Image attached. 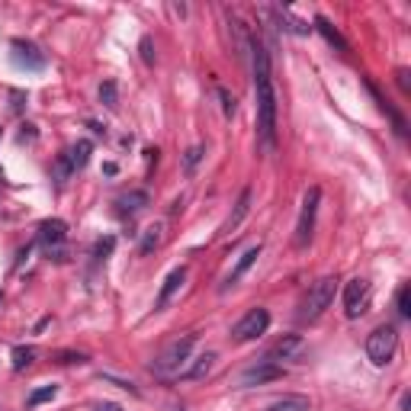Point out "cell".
Instances as JSON below:
<instances>
[{"mask_svg":"<svg viewBox=\"0 0 411 411\" xmlns=\"http://www.w3.org/2000/svg\"><path fill=\"white\" fill-rule=\"evenodd\" d=\"M251 61H254V97H257V138L264 152L277 148V90L270 77V58L267 49L254 39L251 42Z\"/></svg>","mask_w":411,"mask_h":411,"instance_id":"6da1fadb","label":"cell"},{"mask_svg":"<svg viewBox=\"0 0 411 411\" xmlns=\"http://www.w3.org/2000/svg\"><path fill=\"white\" fill-rule=\"evenodd\" d=\"M196 347V335H180L174 337L164 350L158 353L152 360V369L158 373V376H174V373H180V366H184L186 360H190V353H193Z\"/></svg>","mask_w":411,"mask_h":411,"instance_id":"7a4b0ae2","label":"cell"},{"mask_svg":"<svg viewBox=\"0 0 411 411\" xmlns=\"http://www.w3.org/2000/svg\"><path fill=\"white\" fill-rule=\"evenodd\" d=\"M335 293H337V277H321L319 283L309 289V296L303 299L299 321H319L328 305L335 303Z\"/></svg>","mask_w":411,"mask_h":411,"instance_id":"3957f363","label":"cell"},{"mask_svg":"<svg viewBox=\"0 0 411 411\" xmlns=\"http://www.w3.org/2000/svg\"><path fill=\"white\" fill-rule=\"evenodd\" d=\"M395 350H398V331H395L392 325H379L376 331L366 337V357L376 363V366L392 363Z\"/></svg>","mask_w":411,"mask_h":411,"instance_id":"277c9868","label":"cell"},{"mask_svg":"<svg viewBox=\"0 0 411 411\" xmlns=\"http://www.w3.org/2000/svg\"><path fill=\"white\" fill-rule=\"evenodd\" d=\"M319 202H321V190L312 186L303 200V212H299V222H296V248H305L315 235V216H319Z\"/></svg>","mask_w":411,"mask_h":411,"instance_id":"5b68a950","label":"cell"},{"mask_svg":"<svg viewBox=\"0 0 411 411\" xmlns=\"http://www.w3.org/2000/svg\"><path fill=\"white\" fill-rule=\"evenodd\" d=\"M267 328H270V312L257 305V309H251L235 328H232V337H235L238 344H248V341H257Z\"/></svg>","mask_w":411,"mask_h":411,"instance_id":"8992f818","label":"cell"},{"mask_svg":"<svg viewBox=\"0 0 411 411\" xmlns=\"http://www.w3.org/2000/svg\"><path fill=\"white\" fill-rule=\"evenodd\" d=\"M369 299H373V289H369L366 280H350V283L344 286V312L347 319H360V315H366L369 309Z\"/></svg>","mask_w":411,"mask_h":411,"instance_id":"52a82bcc","label":"cell"},{"mask_svg":"<svg viewBox=\"0 0 411 411\" xmlns=\"http://www.w3.org/2000/svg\"><path fill=\"white\" fill-rule=\"evenodd\" d=\"M273 379H283V366L264 357V360H257L241 373V386H264V382H273Z\"/></svg>","mask_w":411,"mask_h":411,"instance_id":"ba28073f","label":"cell"},{"mask_svg":"<svg viewBox=\"0 0 411 411\" xmlns=\"http://www.w3.org/2000/svg\"><path fill=\"white\" fill-rule=\"evenodd\" d=\"M10 49H13V61H17L19 67H29V71H42V67H45V55L35 49L33 42H23V39H17V42L10 45Z\"/></svg>","mask_w":411,"mask_h":411,"instance_id":"9c48e42d","label":"cell"},{"mask_svg":"<svg viewBox=\"0 0 411 411\" xmlns=\"http://www.w3.org/2000/svg\"><path fill=\"white\" fill-rule=\"evenodd\" d=\"M260 251H264V244L257 241V244H251V248H248V251H244L241 257H238V264L232 267V273L225 277V283H222V293H225V289H232V286H238V280H241L244 273H248V270H251L254 264H257Z\"/></svg>","mask_w":411,"mask_h":411,"instance_id":"30bf717a","label":"cell"},{"mask_svg":"<svg viewBox=\"0 0 411 411\" xmlns=\"http://www.w3.org/2000/svg\"><path fill=\"white\" fill-rule=\"evenodd\" d=\"M65 238H67V225L61 218H45L42 225H39V241H42L49 251H58L61 244H65Z\"/></svg>","mask_w":411,"mask_h":411,"instance_id":"8fae6325","label":"cell"},{"mask_svg":"<svg viewBox=\"0 0 411 411\" xmlns=\"http://www.w3.org/2000/svg\"><path fill=\"white\" fill-rule=\"evenodd\" d=\"M184 280H186V267H174L164 277V283H161V293H158V303H154V312H161V309H168V303L177 296V289L184 286Z\"/></svg>","mask_w":411,"mask_h":411,"instance_id":"7c38bea8","label":"cell"},{"mask_svg":"<svg viewBox=\"0 0 411 411\" xmlns=\"http://www.w3.org/2000/svg\"><path fill=\"white\" fill-rule=\"evenodd\" d=\"M251 200H254V190H251V186H244L241 196H238V202H235V209H232V216H228L225 225H222V232H225V235H232V232L241 225L244 218H248V212H251Z\"/></svg>","mask_w":411,"mask_h":411,"instance_id":"4fadbf2b","label":"cell"},{"mask_svg":"<svg viewBox=\"0 0 411 411\" xmlns=\"http://www.w3.org/2000/svg\"><path fill=\"white\" fill-rule=\"evenodd\" d=\"M299 350H303V337H299V335H286L283 341H280V344L270 350L267 360H273V363H277V360H293Z\"/></svg>","mask_w":411,"mask_h":411,"instance_id":"5bb4252c","label":"cell"},{"mask_svg":"<svg viewBox=\"0 0 411 411\" xmlns=\"http://www.w3.org/2000/svg\"><path fill=\"white\" fill-rule=\"evenodd\" d=\"M212 366H216V353L206 350V353H200V357L193 360V366L184 369V379H190V382H196V379H206L212 373Z\"/></svg>","mask_w":411,"mask_h":411,"instance_id":"9a60e30c","label":"cell"},{"mask_svg":"<svg viewBox=\"0 0 411 411\" xmlns=\"http://www.w3.org/2000/svg\"><path fill=\"white\" fill-rule=\"evenodd\" d=\"M116 206H119V212H122V216H135V212H142L145 206H148V193H145V190H132V193L119 196Z\"/></svg>","mask_w":411,"mask_h":411,"instance_id":"2e32d148","label":"cell"},{"mask_svg":"<svg viewBox=\"0 0 411 411\" xmlns=\"http://www.w3.org/2000/svg\"><path fill=\"white\" fill-rule=\"evenodd\" d=\"M273 17L283 23V29L286 33H293V35H309L312 33V26L309 23H303V19H296L289 10H283V7H273Z\"/></svg>","mask_w":411,"mask_h":411,"instance_id":"e0dca14e","label":"cell"},{"mask_svg":"<svg viewBox=\"0 0 411 411\" xmlns=\"http://www.w3.org/2000/svg\"><path fill=\"white\" fill-rule=\"evenodd\" d=\"M90 152H93V145H90V142H77L74 148L65 154L67 164H71V170H81V168H84L87 161H90Z\"/></svg>","mask_w":411,"mask_h":411,"instance_id":"ac0fdd59","label":"cell"},{"mask_svg":"<svg viewBox=\"0 0 411 411\" xmlns=\"http://www.w3.org/2000/svg\"><path fill=\"white\" fill-rule=\"evenodd\" d=\"M312 29H319V33L325 35L328 42H331V45H337V51H347V42L341 39V33H337V29H335L331 23H328L325 17H315V26H312Z\"/></svg>","mask_w":411,"mask_h":411,"instance_id":"d6986e66","label":"cell"},{"mask_svg":"<svg viewBox=\"0 0 411 411\" xmlns=\"http://www.w3.org/2000/svg\"><path fill=\"white\" fill-rule=\"evenodd\" d=\"M267 411H309V398L305 395H286V398L270 405Z\"/></svg>","mask_w":411,"mask_h":411,"instance_id":"ffe728a7","label":"cell"},{"mask_svg":"<svg viewBox=\"0 0 411 411\" xmlns=\"http://www.w3.org/2000/svg\"><path fill=\"white\" fill-rule=\"evenodd\" d=\"M161 238H164V228H161L158 222L145 228V232H142V254H152L154 248L161 244Z\"/></svg>","mask_w":411,"mask_h":411,"instance_id":"44dd1931","label":"cell"},{"mask_svg":"<svg viewBox=\"0 0 411 411\" xmlns=\"http://www.w3.org/2000/svg\"><path fill=\"white\" fill-rule=\"evenodd\" d=\"M33 360H35V347H13V369L33 366Z\"/></svg>","mask_w":411,"mask_h":411,"instance_id":"7402d4cb","label":"cell"},{"mask_svg":"<svg viewBox=\"0 0 411 411\" xmlns=\"http://www.w3.org/2000/svg\"><path fill=\"white\" fill-rule=\"evenodd\" d=\"M100 103H103L106 109H116V106H119V93H116V84H113V81L100 84Z\"/></svg>","mask_w":411,"mask_h":411,"instance_id":"603a6c76","label":"cell"},{"mask_svg":"<svg viewBox=\"0 0 411 411\" xmlns=\"http://www.w3.org/2000/svg\"><path fill=\"white\" fill-rule=\"evenodd\" d=\"M58 395V386H42V389H35L33 395H29V408H35V405H42V402H51Z\"/></svg>","mask_w":411,"mask_h":411,"instance_id":"cb8c5ba5","label":"cell"},{"mask_svg":"<svg viewBox=\"0 0 411 411\" xmlns=\"http://www.w3.org/2000/svg\"><path fill=\"white\" fill-rule=\"evenodd\" d=\"M202 154H206V148H202V145H193V148L184 154V170H186V174H193L196 164L202 161Z\"/></svg>","mask_w":411,"mask_h":411,"instance_id":"d4e9b609","label":"cell"},{"mask_svg":"<svg viewBox=\"0 0 411 411\" xmlns=\"http://www.w3.org/2000/svg\"><path fill=\"white\" fill-rule=\"evenodd\" d=\"M113 248H116V238H100V241H97V248H93V257L106 260L109 254H113Z\"/></svg>","mask_w":411,"mask_h":411,"instance_id":"484cf974","label":"cell"},{"mask_svg":"<svg viewBox=\"0 0 411 411\" xmlns=\"http://www.w3.org/2000/svg\"><path fill=\"white\" fill-rule=\"evenodd\" d=\"M216 93H218V100H222V113L232 119V116H235V109H238V106H235V97H228V90H222V87H218Z\"/></svg>","mask_w":411,"mask_h":411,"instance_id":"4316f807","label":"cell"},{"mask_svg":"<svg viewBox=\"0 0 411 411\" xmlns=\"http://www.w3.org/2000/svg\"><path fill=\"white\" fill-rule=\"evenodd\" d=\"M71 174H74V170H71V164H67V158H65V154H61V158H58V164H55V180H58V184H65V180H67V177H71Z\"/></svg>","mask_w":411,"mask_h":411,"instance_id":"83f0119b","label":"cell"},{"mask_svg":"<svg viewBox=\"0 0 411 411\" xmlns=\"http://www.w3.org/2000/svg\"><path fill=\"white\" fill-rule=\"evenodd\" d=\"M408 296H411V289H408V286H402V289H398V315H402V319H408V315H411Z\"/></svg>","mask_w":411,"mask_h":411,"instance_id":"f1b7e54d","label":"cell"},{"mask_svg":"<svg viewBox=\"0 0 411 411\" xmlns=\"http://www.w3.org/2000/svg\"><path fill=\"white\" fill-rule=\"evenodd\" d=\"M142 58H145V65H154V51H152V39L148 35L142 39Z\"/></svg>","mask_w":411,"mask_h":411,"instance_id":"f546056e","label":"cell"},{"mask_svg":"<svg viewBox=\"0 0 411 411\" xmlns=\"http://www.w3.org/2000/svg\"><path fill=\"white\" fill-rule=\"evenodd\" d=\"M58 363H87V357L84 353H61Z\"/></svg>","mask_w":411,"mask_h":411,"instance_id":"4dcf8cb0","label":"cell"},{"mask_svg":"<svg viewBox=\"0 0 411 411\" xmlns=\"http://www.w3.org/2000/svg\"><path fill=\"white\" fill-rule=\"evenodd\" d=\"M398 84H402V90L408 93V71H405V67H398Z\"/></svg>","mask_w":411,"mask_h":411,"instance_id":"1f68e13d","label":"cell"},{"mask_svg":"<svg viewBox=\"0 0 411 411\" xmlns=\"http://www.w3.org/2000/svg\"><path fill=\"white\" fill-rule=\"evenodd\" d=\"M97 411H122L119 405H113V402H103V405H97Z\"/></svg>","mask_w":411,"mask_h":411,"instance_id":"d6a6232c","label":"cell"},{"mask_svg":"<svg viewBox=\"0 0 411 411\" xmlns=\"http://www.w3.org/2000/svg\"><path fill=\"white\" fill-rule=\"evenodd\" d=\"M174 411H186V408H174Z\"/></svg>","mask_w":411,"mask_h":411,"instance_id":"836d02e7","label":"cell"}]
</instances>
